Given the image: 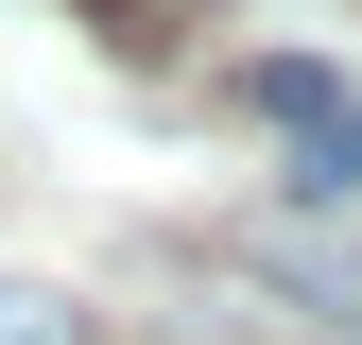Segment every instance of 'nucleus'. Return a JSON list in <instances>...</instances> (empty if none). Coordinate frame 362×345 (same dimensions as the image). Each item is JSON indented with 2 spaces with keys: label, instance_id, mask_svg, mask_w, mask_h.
Segmentation results:
<instances>
[{
  "label": "nucleus",
  "instance_id": "1",
  "mask_svg": "<svg viewBox=\"0 0 362 345\" xmlns=\"http://www.w3.org/2000/svg\"><path fill=\"white\" fill-rule=\"evenodd\" d=\"M242 104L276 121L293 156H310V190H362V104H345V86L310 69V52H259V69H242Z\"/></svg>",
  "mask_w": 362,
  "mask_h": 345
},
{
  "label": "nucleus",
  "instance_id": "2",
  "mask_svg": "<svg viewBox=\"0 0 362 345\" xmlns=\"http://www.w3.org/2000/svg\"><path fill=\"white\" fill-rule=\"evenodd\" d=\"M0 345H86L69 293H35V276H0Z\"/></svg>",
  "mask_w": 362,
  "mask_h": 345
}]
</instances>
